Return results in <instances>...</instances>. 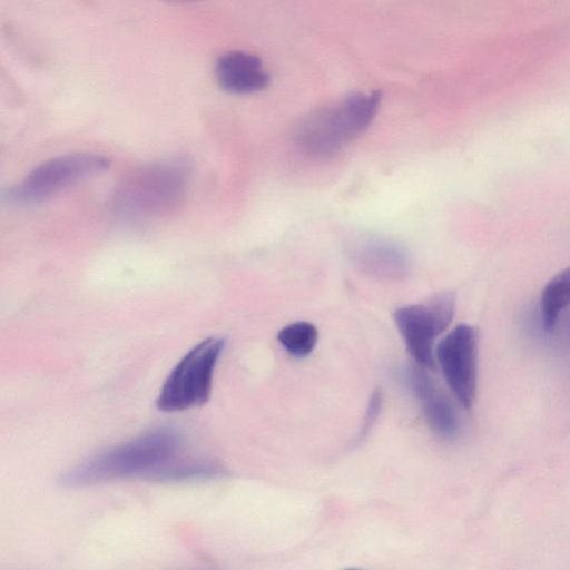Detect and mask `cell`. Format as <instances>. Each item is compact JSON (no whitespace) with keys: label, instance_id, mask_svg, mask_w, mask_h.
I'll return each instance as SVG.
<instances>
[{"label":"cell","instance_id":"obj_1","mask_svg":"<svg viewBox=\"0 0 570 570\" xmlns=\"http://www.w3.org/2000/svg\"><path fill=\"white\" fill-rule=\"evenodd\" d=\"M181 446L183 435L177 429L156 428L88 458L67 471L60 482L66 487L131 478L170 482L181 461Z\"/></svg>","mask_w":570,"mask_h":570},{"label":"cell","instance_id":"obj_6","mask_svg":"<svg viewBox=\"0 0 570 570\" xmlns=\"http://www.w3.org/2000/svg\"><path fill=\"white\" fill-rule=\"evenodd\" d=\"M108 166L109 160L106 157L94 154H72L51 158L31 170L10 191V197L19 203L38 202L104 171Z\"/></svg>","mask_w":570,"mask_h":570},{"label":"cell","instance_id":"obj_5","mask_svg":"<svg viewBox=\"0 0 570 570\" xmlns=\"http://www.w3.org/2000/svg\"><path fill=\"white\" fill-rule=\"evenodd\" d=\"M454 311L455 295L451 291H445L395 312L397 328L407 351L419 365L434 367V340L449 326Z\"/></svg>","mask_w":570,"mask_h":570},{"label":"cell","instance_id":"obj_10","mask_svg":"<svg viewBox=\"0 0 570 570\" xmlns=\"http://www.w3.org/2000/svg\"><path fill=\"white\" fill-rule=\"evenodd\" d=\"M357 264L376 276L400 277L406 274L409 261L404 250L385 242H367L356 252Z\"/></svg>","mask_w":570,"mask_h":570},{"label":"cell","instance_id":"obj_12","mask_svg":"<svg viewBox=\"0 0 570 570\" xmlns=\"http://www.w3.org/2000/svg\"><path fill=\"white\" fill-rule=\"evenodd\" d=\"M317 336V328L312 323L299 321L283 327L277 338L291 355L304 357L314 350Z\"/></svg>","mask_w":570,"mask_h":570},{"label":"cell","instance_id":"obj_13","mask_svg":"<svg viewBox=\"0 0 570 570\" xmlns=\"http://www.w3.org/2000/svg\"><path fill=\"white\" fill-rule=\"evenodd\" d=\"M382 405V394L380 390H376L372 393L368 402V407L366 410V414L364 417L363 426L358 438H364L367 434L368 430L372 428L373 423L376 420L377 414L380 413V409Z\"/></svg>","mask_w":570,"mask_h":570},{"label":"cell","instance_id":"obj_14","mask_svg":"<svg viewBox=\"0 0 570 570\" xmlns=\"http://www.w3.org/2000/svg\"><path fill=\"white\" fill-rule=\"evenodd\" d=\"M170 3H191V2H198L204 0H165Z\"/></svg>","mask_w":570,"mask_h":570},{"label":"cell","instance_id":"obj_3","mask_svg":"<svg viewBox=\"0 0 570 570\" xmlns=\"http://www.w3.org/2000/svg\"><path fill=\"white\" fill-rule=\"evenodd\" d=\"M225 340L210 336L193 346L175 365L163 383L156 406L163 412H178L207 402L214 372Z\"/></svg>","mask_w":570,"mask_h":570},{"label":"cell","instance_id":"obj_11","mask_svg":"<svg viewBox=\"0 0 570 570\" xmlns=\"http://www.w3.org/2000/svg\"><path fill=\"white\" fill-rule=\"evenodd\" d=\"M570 304V267L559 272L541 293V321L546 332H552L560 313Z\"/></svg>","mask_w":570,"mask_h":570},{"label":"cell","instance_id":"obj_8","mask_svg":"<svg viewBox=\"0 0 570 570\" xmlns=\"http://www.w3.org/2000/svg\"><path fill=\"white\" fill-rule=\"evenodd\" d=\"M406 385L419 400L424 416L435 434L453 440L460 432V417L455 405L425 371L424 366H410L403 373Z\"/></svg>","mask_w":570,"mask_h":570},{"label":"cell","instance_id":"obj_4","mask_svg":"<svg viewBox=\"0 0 570 570\" xmlns=\"http://www.w3.org/2000/svg\"><path fill=\"white\" fill-rule=\"evenodd\" d=\"M186 183V169L179 163L151 164L124 179L116 202L128 215H160L181 200Z\"/></svg>","mask_w":570,"mask_h":570},{"label":"cell","instance_id":"obj_2","mask_svg":"<svg viewBox=\"0 0 570 570\" xmlns=\"http://www.w3.org/2000/svg\"><path fill=\"white\" fill-rule=\"evenodd\" d=\"M382 94L355 91L306 116L296 129V140L313 155L335 153L362 134L374 119Z\"/></svg>","mask_w":570,"mask_h":570},{"label":"cell","instance_id":"obj_7","mask_svg":"<svg viewBox=\"0 0 570 570\" xmlns=\"http://www.w3.org/2000/svg\"><path fill=\"white\" fill-rule=\"evenodd\" d=\"M443 376L456 399L471 409L478 381V333L469 324H459L439 343L435 351Z\"/></svg>","mask_w":570,"mask_h":570},{"label":"cell","instance_id":"obj_9","mask_svg":"<svg viewBox=\"0 0 570 570\" xmlns=\"http://www.w3.org/2000/svg\"><path fill=\"white\" fill-rule=\"evenodd\" d=\"M215 77L223 90L236 95L257 92L269 83L262 60L242 50L222 55L215 63Z\"/></svg>","mask_w":570,"mask_h":570}]
</instances>
